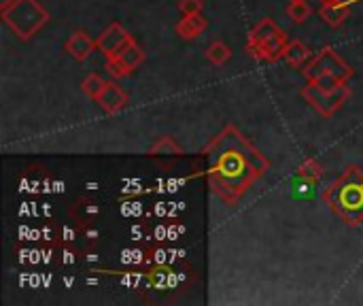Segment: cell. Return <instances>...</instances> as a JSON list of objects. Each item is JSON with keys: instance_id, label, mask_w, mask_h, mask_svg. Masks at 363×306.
I'll list each match as a JSON object with an SVG mask.
<instances>
[{"instance_id": "3", "label": "cell", "mask_w": 363, "mask_h": 306, "mask_svg": "<svg viewBox=\"0 0 363 306\" xmlns=\"http://www.w3.org/2000/svg\"><path fill=\"white\" fill-rule=\"evenodd\" d=\"M2 17L21 38H28L45 23L47 13L34 0H15L11 6L2 9Z\"/></svg>"}, {"instance_id": "9", "label": "cell", "mask_w": 363, "mask_h": 306, "mask_svg": "<svg viewBox=\"0 0 363 306\" xmlns=\"http://www.w3.org/2000/svg\"><path fill=\"white\" fill-rule=\"evenodd\" d=\"M96 102L100 104V109H102L104 113L113 115V113H117L119 109L125 106L128 96H125V92H123L117 83H106V85L102 87L100 96L96 98Z\"/></svg>"}, {"instance_id": "4", "label": "cell", "mask_w": 363, "mask_h": 306, "mask_svg": "<svg viewBox=\"0 0 363 306\" xmlns=\"http://www.w3.org/2000/svg\"><path fill=\"white\" fill-rule=\"evenodd\" d=\"M338 200H330L334 211L349 224H359L363 219V179H345L336 190Z\"/></svg>"}, {"instance_id": "22", "label": "cell", "mask_w": 363, "mask_h": 306, "mask_svg": "<svg viewBox=\"0 0 363 306\" xmlns=\"http://www.w3.org/2000/svg\"><path fill=\"white\" fill-rule=\"evenodd\" d=\"M289 2H306V0H289Z\"/></svg>"}, {"instance_id": "19", "label": "cell", "mask_w": 363, "mask_h": 306, "mask_svg": "<svg viewBox=\"0 0 363 306\" xmlns=\"http://www.w3.org/2000/svg\"><path fill=\"white\" fill-rule=\"evenodd\" d=\"M60 258H62V264L66 266H72L79 258V251L74 249L72 243H62V251H60Z\"/></svg>"}, {"instance_id": "21", "label": "cell", "mask_w": 363, "mask_h": 306, "mask_svg": "<svg viewBox=\"0 0 363 306\" xmlns=\"http://www.w3.org/2000/svg\"><path fill=\"white\" fill-rule=\"evenodd\" d=\"M321 6H332V4H342L345 0H319Z\"/></svg>"}, {"instance_id": "14", "label": "cell", "mask_w": 363, "mask_h": 306, "mask_svg": "<svg viewBox=\"0 0 363 306\" xmlns=\"http://www.w3.org/2000/svg\"><path fill=\"white\" fill-rule=\"evenodd\" d=\"M206 58L213 62V64H225L230 58H232V51L225 43L221 40H215L208 49H206Z\"/></svg>"}, {"instance_id": "13", "label": "cell", "mask_w": 363, "mask_h": 306, "mask_svg": "<svg viewBox=\"0 0 363 306\" xmlns=\"http://www.w3.org/2000/svg\"><path fill=\"white\" fill-rule=\"evenodd\" d=\"M308 58H311V51H308V47H306L304 43H300V40L289 43L287 49H285V60H287L291 66H296V68H300Z\"/></svg>"}, {"instance_id": "10", "label": "cell", "mask_w": 363, "mask_h": 306, "mask_svg": "<svg viewBox=\"0 0 363 306\" xmlns=\"http://www.w3.org/2000/svg\"><path fill=\"white\" fill-rule=\"evenodd\" d=\"M66 51L74 58V60H85L94 49H96V40H91L85 32H74L68 40H66Z\"/></svg>"}, {"instance_id": "16", "label": "cell", "mask_w": 363, "mask_h": 306, "mask_svg": "<svg viewBox=\"0 0 363 306\" xmlns=\"http://www.w3.org/2000/svg\"><path fill=\"white\" fill-rule=\"evenodd\" d=\"M104 85H106V81H104L100 75H89V77L81 83V89H83L87 96H91V98H98Z\"/></svg>"}, {"instance_id": "12", "label": "cell", "mask_w": 363, "mask_h": 306, "mask_svg": "<svg viewBox=\"0 0 363 306\" xmlns=\"http://www.w3.org/2000/svg\"><path fill=\"white\" fill-rule=\"evenodd\" d=\"M319 15L325 23L330 26H340L349 15H351V6L349 4H332V6H321L319 9Z\"/></svg>"}, {"instance_id": "5", "label": "cell", "mask_w": 363, "mask_h": 306, "mask_svg": "<svg viewBox=\"0 0 363 306\" xmlns=\"http://www.w3.org/2000/svg\"><path fill=\"white\" fill-rule=\"evenodd\" d=\"M349 96H351V89L342 83V85H338L336 89H332V92H323L321 87H317L313 81L302 89V98H306L321 115H325V117H332L347 100H349Z\"/></svg>"}, {"instance_id": "15", "label": "cell", "mask_w": 363, "mask_h": 306, "mask_svg": "<svg viewBox=\"0 0 363 306\" xmlns=\"http://www.w3.org/2000/svg\"><path fill=\"white\" fill-rule=\"evenodd\" d=\"M151 155H181V147L172 138H160L151 147Z\"/></svg>"}, {"instance_id": "11", "label": "cell", "mask_w": 363, "mask_h": 306, "mask_svg": "<svg viewBox=\"0 0 363 306\" xmlns=\"http://www.w3.org/2000/svg\"><path fill=\"white\" fill-rule=\"evenodd\" d=\"M204 28H206V19H204L200 13L185 15V19H181V21L177 23V32H179V36H181V38H185V40L196 38Z\"/></svg>"}, {"instance_id": "17", "label": "cell", "mask_w": 363, "mask_h": 306, "mask_svg": "<svg viewBox=\"0 0 363 306\" xmlns=\"http://www.w3.org/2000/svg\"><path fill=\"white\" fill-rule=\"evenodd\" d=\"M287 15L291 17V21L296 23H302L311 17V6L306 2H291L289 9H287Z\"/></svg>"}, {"instance_id": "1", "label": "cell", "mask_w": 363, "mask_h": 306, "mask_svg": "<svg viewBox=\"0 0 363 306\" xmlns=\"http://www.w3.org/2000/svg\"><path fill=\"white\" fill-rule=\"evenodd\" d=\"M304 75L323 92H332L345 81H349L353 77V70L332 49H323L311 60V64L304 68Z\"/></svg>"}, {"instance_id": "20", "label": "cell", "mask_w": 363, "mask_h": 306, "mask_svg": "<svg viewBox=\"0 0 363 306\" xmlns=\"http://www.w3.org/2000/svg\"><path fill=\"white\" fill-rule=\"evenodd\" d=\"M179 9H181L183 15L200 13V11H202V0H181V2H179Z\"/></svg>"}, {"instance_id": "18", "label": "cell", "mask_w": 363, "mask_h": 306, "mask_svg": "<svg viewBox=\"0 0 363 306\" xmlns=\"http://www.w3.org/2000/svg\"><path fill=\"white\" fill-rule=\"evenodd\" d=\"M298 173H300V177H302V179L313 181V179H317L323 170H321V166H319L315 160H308L306 164H302V166H300V170H298Z\"/></svg>"}, {"instance_id": "7", "label": "cell", "mask_w": 363, "mask_h": 306, "mask_svg": "<svg viewBox=\"0 0 363 306\" xmlns=\"http://www.w3.org/2000/svg\"><path fill=\"white\" fill-rule=\"evenodd\" d=\"M100 215H102V209H100V204H98L96 200H91V198H81V200H77V202L72 204V209H70V217H72V222L77 224L79 230L94 228L96 222L100 219Z\"/></svg>"}, {"instance_id": "2", "label": "cell", "mask_w": 363, "mask_h": 306, "mask_svg": "<svg viewBox=\"0 0 363 306\" xmlns=\"http://www.w3.org/2000/svg\"><path fill=\"white\" fill-rule=\"evenodd\" d=\"M287 38H285V32L272 23L270 19H264L253 32H251V38H249V51L251 55L255 58H262V60H279V58H285V49H287Z\"/></svg>"}, {"instance_id": "6", "label": "cell", "mask_w": 363, "mask_h": 306, "mask_svg": "<svg viewBox=\"0 0 363 306\" xmlns=\"http://www.w3.org/2000/svg\"><path fill=\"white\" fill-rule=\"evenodd\" d=\"M143 60H145L143 49H140L134 40H128L115 55H108V58H106V70H108L113 77H125V75H130L136 66H140Z\"/></svg>"}, {"instance_id": "8", "label": "cell", "mask_w": 363, "mask_h": 306, "mask_svg": "<svg viewBox=\"0 0 363 306\" xmlns=\"http://www.w3.org/2000/svg\"><path fill=\"white\" fill-rule=\"evenodd\" d=\"M128 40H132V36L125 32V28L119 26V23H111V26L100 34V38L96 40V49H100V51L108 58V55H115Z\"/></svg>"}]
</instances>
